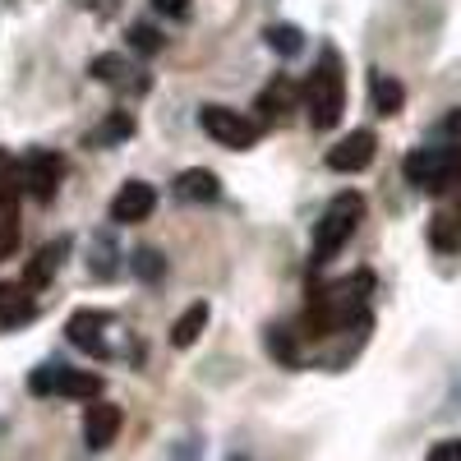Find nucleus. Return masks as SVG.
<instances>
[{
	"label": "nucleus",
	"mask_w": 461,
	"mask_h": 461,
	"mask_svg": "<svg viewBox=\"0 0 461 461\" xmlns=\"http://www.w3.org/2000/svg\"><path fill=\"white\" fill-rule=\"evenodd\" d=\"M295 97H300V93H295L291 79H273V84H267V88L254 97V111L263 115V130H267V125H282L286 115L295 111Z\"/></svg>",
	"instance_id": "obj_13"
},
{
	"label": "nucleus",
	"mask_w": 461,
	"mask_h": 461,
	"mask_svg": "<svg viewBox=\"0 0 461 461\" xmlns=\"http://www.w3.org/2000/svg\"><path fill=\"white\" fill-rule=\"evenodd\" d=\"M134 273H139V282H162L167 263L158 249H134Z\"/></svg>",
	"instance_id": "obj_25"
},
{
	"label": "nucleus",
	"mask_w": 461,
	"mask_h": 461,
	"mask_svg": "<svg viewBox=\"0 0 461 461\" xmlns=\"http://www.w3.org/2000/svg\"><path fill=\"white\" fill-rule=\"evenodd\" d=\"M106 328H111V314H102V310H79V314H69L65 337L79 346L84 356H93V360H111V356H115V346L102 337Z\"/></svg>",
	"instance_id": "obj_8"
},
{
	"label": "nucleus",
	"mask_w": 461,
	"mask_h": 461,
	"mask_svg": "<svg viewBox=\"0 0 461 461\" xmlns=\"http://www.w3.org/2000/svg\"><path fill=\"white\" fill-rule=\"evenodd\" d=\"M37 319V295L23 282H0V328H23Z\"/></svg>",
	"instance_id": "obj_12"
},
{
	"label": "nucleus",
	"mask_w": 461,
	"mask_h": 461,
	"mask_svg": "<svg viewBox=\"0 0 461 461\" xmlns=\"http://www.w3.org/2000/svg\"><path fill=\"white\" fill-rule=\"evenodd\" d=\"M267 351H273L282 365L300 369V346H295V332L291 328H267Z\"/></svg>",
	"instance_id": "obj_23"
},
{
	"label": "nucleus",
	"mask_w": 461,
	"mask_h": 461,
	"mask_svg": "<svg viewBox=\"0 0 461 461\" xmlns=\"http://www.w3.org/2000/svg\"><path fill=\"white\" fill-rule=\"evenodd\" d=\"M369 97H374L378 115H397L402 102H406V88L393 79V74H369Z\"/></svg>",
	"instance_id": "obj_18"
},
{
	"label": "nucleus",
	"mask_w": 461,
	"mask_h": 461,
	"mask_svg": "<svg viewBox=\"0 0 461 461\" xmlns=\"http://www.w3.org/2000/svg\"><path fill=\"white\" fill-rule=\"evenodd\" d=\"M443 134H452V139H461V106L447 115V121H443Z\"/></svg>",
	"instance_id": "obj_29"
},
{
	"label": "nucleus",
	"mask_w": 461,
	"mask_h": 461,
	"mask_svg": "<svg viewBox=\"0 0 461 461\" xmlns=\"http://www.w3.org/2000/svg\"><path fill=\"white\" fill-rule=\"evenodd\" d=\"M263 42L273 47L282 60H291V56H300V47H304V32H300L295 23H267V28H263Z\"/></svg>",
	"instance_id": "obj_20"
},
{
	"label": "nucleus",
	"mask_w": 461,
	"mask_h": 461,
	"mask_svg": "<svg viewBox=\"0 0 461 461\" xmlns=\"http://www.w3.org/2000/svg\"><path fill=\"white\" fill-rule=\"evenodd\" d=\"M65 254H69V240H65V236H60V240H51L47 249H37V258L28 263V273H23V286H28V291L51 286V277H56V267L65 263Z\"/></svg>",
	"instance_id": "obj_16"
},
{
	"label": "nucleus",
	"mask_w": 461,
	"mask_h": 461,
	"mask_svg": "<svg viewBox=\"0 0 461 461\" xmlns=\"http://www.w3.org/2000/svg\"><path fill=\"white\" fill-rule=\"evenodd\" d=\"M429 240H434V249L456 254V249H461V221L447 217V212H438V217L429 221Z\"/></svg>",
	"instance_id": "obj_22"
},
{
	"label": "nucleus",
	"mask_w": 461,
	"mask_h": 461,
	"mask_svg": "<svg viewBox=\"0 0 461 461\" xmlns=\"http://www.w3.org/2000/svg\"><path fill=\"white\" fill-rule=\"evenodd\" d=\"M115 267H121V258H115L111 249V230H97V240H93V277H115Z\"/></svg>",
	"instance_id": "obj_24"
},
{
	"label": "nucleus",
	"mask_w": 461,
	"mask_h": 461,
	"mask_svg": "<svg viewBox=\"0 0 461 461\" xmlns=\"http://www.w3.org/2000/svg\"><path fill=\"white\" fill-rule=\"evenodd\" d=\"M19 249V203L14 194H0V263Z\"/></svg>",
	"instance_id": "obj_21"
},
{
	"label": "nucleus",
	"mask_w": 461,
	"mask_h": 461,
	"mask_svg": "<svg viewBox=\"0 0 461 461\" xmlns=\"http://www.w3.org/2000/svg\"><path fill=\"white\" fill-rule=\"evenodd\" d=\"M300 97H304V106H310V125L314 130H332L341 121V111H346V74H341V56L332 47H323V56L310 69Z\"/></svg>",
	"instance_id": "obj_2"
},
{
	"label": "nucleus",
	"mask_w": 461,
	"mask_h": 461,
	"mask_svg": "<svg viewBox=\"0 0 461 461\" xmlns=\"http://www.w3.org/2000/svg\"><path fill=\"white\" fill-rule=\"evenodd\" d=\"M125 139H134V115L130 111H111L106 121L88 134L93 148H115V143H125Z\"/></svg>",
	"instance_id": "obj_19"
},
{
	"label": "nucleus",
	"mask_w": 461,
	"mask_h": 461,
	"mask_svg": "<svg viewBox=\"0 0 461 461\" xmlns=\"http://www.w3.org/2000/svg\"><path fill=\"white\" fill-rule=\"evenodd\" d=\"M121 425H125V415H121V406H115V402H102L97 397L84 411V438H88L93 452H106L115 443V434H121Z\"/></svg>",
	"instance_id": "obj_11"
},
{
	"label": "nucleus",
	"mask_w": 461,
	"mask_h": 461,
	"mask_svg": "<svg viewBox=\"0 0 461 461\" xmlns=\"http://www.w3.org/2000/svg\"><path fill=\"white\" fill-rule=\"evenodd\" d=\"M203 130L212 143L230 152H245L258 143V121H249L245 111H230V106H203Z\"/></svg>",
	"instance_id": "obj_7"
},
{
	"label": "nucleus",
	"mask_w": 461,
	"mask_h": 461,
	"mask_svg": "<svg viewBox=\"0 0 461 461\" xmlns=\"http://www.w3.org/2000/svg\"><path fill=\"white\" fill-rule=\"evenodd\" d=\"M203 328H208V304L199 300V304H189V310L176 319V328H171V346H176V351H189V346L203 337Z\"/></svg>",
	"instance_id": "obj_17"
},
{
	"label": "nucleus",
	"mask_w": 461,
	"mask_h": 461,
	"mask_svg": "<svg viewBox=\"0 0 461 461\" xmlns=\"http://www.w3.org/2000/svg\"><path fill=\"white\" fill-rule=\"evenodd\" d=\"M429 461H461V438H443V443H434Z\"/></svg>",
	"instance_id": "obj_28"
},
{
	"label": "nucleus",
	"mask_w": 461,
	"mask_h": 461,
	"mask_svg": "<svg viewBox=\"0 0 461 461\" xmlns=\"http://www.w3.org/2000/svg\"><path fill=\"white\" fill-rule=\"evenodd\" d=\"M130 47L143 51V56H158V51H162V32L152 28V23H134V28H130Z\"/></svg>",
	"instance_id": "obj_26"
},
{
	"label": "nucleus",
	"mask_w": 461,
	"mask_h": 461,
	"mask_svg": "<svg viewBox=\"0 0 461 461\" xmlns=\"http://www.w3.org/2000/svg\"><path fill=\"white\" fill-rule=\"evenodd\" d=\"M365 221V199L356 194V189H346V194H337L323 217L314 221V263H328L332 254L346 249V240L356 236V226Z\"/></svg>",
	"instance_id": "obj_4"
},
{
	"label": "nucleus",
	"mask_w": 461,
	"mask_h": 461,
	"mask_svg": "<svg viewBox=\"0 0 461 461\" xmlns=\"http://www.w3.org/2000/svg\"><path fill=\"white\" fill-rule=\"evenodd\" d=\"M402 176L425 194H443V189L461 185V148H411Z\"/></svg>",
	"instance_id": "obj_5"
},
{
	"label": "nucleus",
	"mask_w": 461,
	"mask_h": 461,
	"mask_svg": "<svg viewBox=\"0 0 461 461\" xmlns=\"http://www.w3.org/2000/svg\"><path fill=\"white\" fill-rule=\"evenodd\" d=\"M369 295H374V273H356V277L328 286L323 295H314L310 310H304L300 332L304 337H332V332H346V328H369Z\"/></svg>",
	"instance_id": "obj_1"
},
{
	"label": "nucleus",
	"mask_w": 461,
	"mask_h": 461,
	"mask_svg": "<svg viewBox=\"0 0 461 461\" xmlns=\"http://www.w3.org/2000/svg\"><path fill=\"white\" fill-rule=\"evenodd\" d=\"M374 152H378V139H374V130H351L337 148H328V167L332 171H341V176H356V171H365L369 162H374Z\"/></svg>",
	"instance_id": "obj_9"
},
{
	"label": "nucleus",
	"mask_w": 461,
	"mask_h": 461,
	"mask_svg": "<svg viewBox=\"0 0 461 461\" xmlns=\"http://www.w3.org/2000/svg\"><path fill=\"white\" fill-rule=\"evenodd\" d=\"M88 74H93L97 84H115V88H130V93H148V84H152V79H130V74H139V69H130V60H125V56H115V51L93 56Z\"/></svg>",
	"instance_id": "obj_14"
},
{
	"label": "nucleus",
	"mask_w": 461,
	"mask_h": 461,
	"mask_svg": "<svg viewBox=\"0 0 461 461\" xmlns=\"http://www.w3.org/2000/svg\"><path fill=\"white\" fill-rule=\"evenodd\" d=\"M28 393L32 397H74V402H97L102 397V378L84 369H65V365H37L28 374Z\"/></svg>",
	"instance_id": "obj_6"
},
{
	"label": "nucleus",
	"mask_w": 461,
	"mask_h": 461,
	"mask_svg": "<svg viewBox=\"0 0 461 461\" xmlns=\"http://www.w3.org/2000/svg\"><path fill=\"white\" fill-rule=\"evenodd\" d=\"M176 199H185V203H217V199H221V180H217L208 167L180 171V176H176Z\"/></svg>",
	"instance_id": "obj_15"
},
{
	"label": "nucleus",
	"mask_w": 461,
	"mask_h": 461,
	"mask_svg": "<svg viewBox=\"0 0 461 461\" xmlns=\"http://www.w3.org/2000/svg\"><path fill=\"white\" fill-rule=\"evenodd\" d=\"M60 180H65V158H60V152L32 148L28 158H19V162L5 171V180H0V194H14V189H23L28 199L51 203L56 189H60Z\"/></svg>",
	"instance_id": "obj_3"
},
{
	"label": "nucleus",
	"mask_w": 461,
	"mask_h": 461,
	"mask_svg": "<svg viewBox=\"0 0 461 461\" xmlns=\"http://www.w3.org/2000/svg\"><path fill=\"white\" fill-rule=\"evenodd\" d=\"M152 10L167 19H189V0H152Z\"/></svg>",
	"instance_id": "obj_27"
},
{
	"label": "nucleus",
	"mask_w": 461,
	"mask_h": 461,
	"mask_svg": "<svg viewBox=\"0 0 461 461\" xmlns=\"http://www.w3.org/2000/svg\"><path fill=\"white\" fill-rule=\"evenodd\" d=\"M152 208H158V189L143 185V180H125L121 189H115V199H111V221L134 226V221H148Z\"/></svg>",
	"instance_id": "obj_10"
}]
</instances>
